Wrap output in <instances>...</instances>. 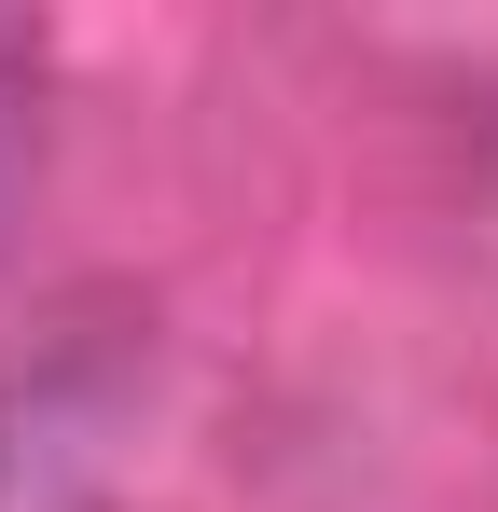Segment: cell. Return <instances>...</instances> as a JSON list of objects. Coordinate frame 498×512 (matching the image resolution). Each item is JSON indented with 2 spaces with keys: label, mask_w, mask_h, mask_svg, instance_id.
Masks as SVG:
<instances>
[{
  "label": "cell",
  "mask_w": 498,
  "mask_h": 512,
  "mask_svg": "<svg viewBox=\"0 0 498 512\" xmlns=\"http://www.w3.org/2000/svg\"><path fill=\"white\" fill-rule=\"evenodd\" d=\"M28 84H42V56H28V28H0V208L28 194Z\"/></svg>",
  "instance_id": "cell-1"
}]
</instances>
